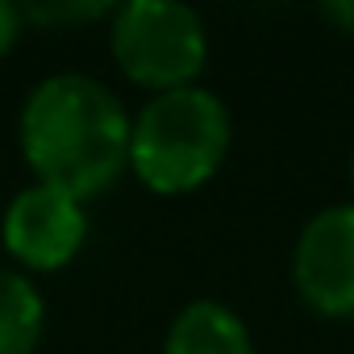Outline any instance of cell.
Returning <instances> with one entry per match:
<instances>
[{"mask_svg": "<svg viewBox=\"0 0 354 354\" xmlns=\"http://www.w3.org/2000/svg\"><path fill=\"white\" fill-rule=\"evenodd\" d=\"M129 129L125 104L100 80L63 71L26 96L17 138L38 184L84 205L129 171Z\"/></svg>", "mask_w": 354, "mask_h": 354, "instance_id": "obj_1", "label": "cell"}, {"mask_svg": "<svg viewBox=\"0 0 354 354\" xmlns=\"http://www.w3.org/2000/svg\"><path fill=\"white\" fill-rule=\"evenodd\" d=\"M230 133L225 100L201 84L150 96L129 129V171L154 196H188L221 171Z\"/></svg>", "mask_w": 354, "mask_h": 354, "instance_id": "obj_2", "label": "cell"}, {"mask_svg": "<svg viewBox=\"0 0 354 354\" xmlns=\"http://www.w3.org/2000/svg\"><path fill=\"white\" fill-rule=\"evenodd\" d=\"M109 21V50L129 84L150 96L196 88L209 63V34L196 9L175 0H129Z\"/></svg>", "mask_w": 354, "mask_h": 354, "instance_id": "obj_3", "label": "cell"}, {"mask_svg": "<svg viewBox=\"0 0 354 354\" xmlns=\"http://www.w3.org/2000/svg\"><path fill=\"white\" fill-rule=\"evenodd\" d=\"M300 300L321 317H354V205L308 217L292 250Z\"/></svg>", "mask_w": 354, "mask_h": 354, "instance_id": "obj_4", "label": "cell"}, {"mask_svg": "<svg viewBox=\"0 0 354 354\" xmlns=\"http://www.w3.org/2000/svg\"><path fill=\"white\" fill-rule=\"evenodd\" d=\"M0 234H5V250L21 267L63 271L88 238V213L75 196L46 188V184H34L9 201Z\"/></svg>", "mask_w": 354, "mask_h": 354, "instance_id": "obj_5", "label": "cell"}, {"mask_svg": "<svg viewBox=\"0 0 354 354\" xmlns=\"http://www.w3.org/2000/svg\"><path fill=\"white\" fill-rule=\"evenodd\" d=\"M162 354H254L246 321L221 300H192L175 313Z\"/></svg>", "mask_w": 354, "mask_h": 354, "instance_id": "obj_6", "label": "cell"}, {"mask_svg": "<svg viewBox=\"0 0 354 354\" xmlns=\"http://www.w3.org/2000/svg\"><path fill=\"white\" fill-rule=\"evenodd\" d=\"M46 325V304L30 275L0 267V354H34Z\"/></svg>", "mask_w": 354, "mask_h": 354, "instance_id": "obj_7", "label": "cell"}, {"mask_svg": "<svg viewBox=\"0 0 354 354\" xmlns=\"http://www.w3.org/2000/svg\"><path fill=\"white\" fill-rule=\"evenodd\" d=\"M113 13H117V5H104V0H96V5L80 0V5H30V9H21V17L46 21V26H67V21H100V17H113Z\"/></svg>", "mask_w": 354, "mask_h": 354, "instance_id": "obj_8", "label": "cell"}, {"mask_svg": "<svg viewBox=\"0 0 354 354\" xmlns=\"http://www.w3.org/2000/svg\"><path fill=\"white\" fill-rule=\"evenodd\" d=\"M17 34H21V9H17V5H5V0H0V59H5V55L13 50Z\"/></svg>", "mask_w": 354, "mask_h": 354, "instance_id": "obj_9", "label": "cell"}, {"mask_svg": "<svg viewBox=\"0 0 354 354\" xmlns=\"http://www.w3.org/2000/svg\"><path fill=\"white\" fill-rule=\"evenodd\" d=\"M321 13H325V21H333L342 34H354V0H329Z\"/></svg>", "mask_w": 354, "mask_h": 354, "instance_id": "obj_10", "label": "cell"}, {"mask_svg": "<svg viewBox=\"0 0 354 354\" xmlns=\"http://www.w3.org/2000/svg\"><path fill=\"white\" fill-rule=\"evenodd\" d=\"M350 188H354V154H350Z\"/></svg>", "mask_w": 354, "mask_h": 354, "instance_id": "obj_11", "label": "cell"}]
</instances>
